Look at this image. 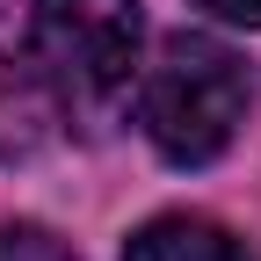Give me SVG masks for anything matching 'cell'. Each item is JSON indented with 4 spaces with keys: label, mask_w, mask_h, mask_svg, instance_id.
<instances>
[{
    "label": "cell",
    "mask_w": 261,
    "mask_h": 261,
    "mask_svg": "<svg viewBox=\"0 0 261 261\" xmlns=\"http://www.w3.org/2000/svg\"><path fill=\"white\" fill-rule=\"evenodd\" d=\"M0 261H73L44 225H0Z\"/></svg>",
    "instance_id": "5b68a950"
},
{
    "label": "cell",
    "mask_w": 261,
    "mask_h": 261,
    "mask_svg": "<svg viewBox=\"0 0 261 261\" xmlns=\"http://www.w3.org/2000/svg\"><path fill=\"white\" fill-rule=\"evenodd\" d=\"M123 261H254V254L211 218H152L145 232H130Z\"/></svg>",
    "instance_id": "277c9868"
},
{
    "label": "cell",
    "mask_w": 261,
    "mask_h": 261,
    "mask_svg": "<svg viewBox=\"0 0 261 261\" xmlns=\"http://www.w3.org/2000/svg\"><path fill=\"white\" fill-rule=\"evenodd\" d=\"M254 102V80L232 44L203 37V29H174L160 58L138 73V123L160 160L174 167H211V160L240 138Z\"/></svg>",
    "instance_id": "6da1fadb"
},
{
    "label": "cell",
    "mask_w": 261,
    "mask_h": 261,
    "mask_svg": "<svg viewBox=\"0 0 261 261\" xmlns=\"http://www.w3.org/2000/svg\"><path fill=\"white\" fill-rule=\"evenodd\" d=\"M51 87L37 73V58H29V44L15 51L8 37H0V160H22L37 152L51 138Z\"/></svg>",
    "instance_id": "3957f363"
},
{
    "label": "cell",
    "mask_w": 261,
    "mask_h": 261,
    "mask_svg": "<svg viewBox=\"0 0 261 261\" xmlns=\"http://www.w3.org/2000/svg\"><path fill=\"white\" fill-rule=\"evenodd\" d=\"M138 0H29V58L58 109H109L138 80Z\"/></svg>",
    "instance_id": "7a4b0ae2"
},
{
    "label": "cell",
    "mask_w": 261,
    "mask_h": 261,
    "mask_svg": "<svg viewBox=\"0 0 261 261\" xmlns=\"http://www.w3.org/2000/svg\"><path fill=\"white\" fill-rule=\"evenodd\" d=\"M196 8H211L218 22H232V29H261V0H196Z\"/></svg>",
    "instance_id": "8992f818"
}]
</instances>
